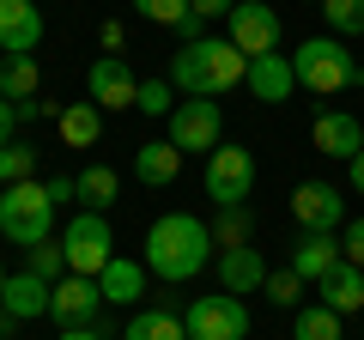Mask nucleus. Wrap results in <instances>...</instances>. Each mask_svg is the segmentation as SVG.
<instances>
[{
  "mask_svg": "<svg viewBox=\"0 0 364 340\" xmlns=\"http://www.w3.org/2000/svg\"><path fill=\"white\" fill-rule=\"evenodd\" d=\"M322 18L334 37H364V0H322Z\"/></svg>",
  "mask_w": 364,
  "mask_h": 340,
  "instance_id": "28",
  "label": "nucleus"
},
{
  "mask_svg": "<svg viewBox=\"0 0 364 340\" xmlns=\"http://www.w3.org/2000/svg\"><path fill=\"white\" fill-rule=\"evenodd\" d=\"M116 237H109V219L104 213H79L73 225L61 231V249H67V274H85V280H97L109 262H116Z\"/></svg>",
  "mask_w": 364,
  "mask_h": 340,
  "instance_id": "6",
  "label": "nucleus"
},
{
  "mask_svg": "<svg viewBox=\"0 0 364 340\" xmlns=\"http://www.w3.org/2000/svg\"><path fill=\"white\" fill-rule=\"evenodd\" d=\"M122 340H188V322H182V310H170V304H158V310H140L128 328H122Z\"/></svg>",
  "mask_w": 364,
  "mask_h": 340,
  "instance_id": "23",
  "label": "nucleus"
},
{
  "mask_svg": "<svg viewBox=\"0 0 364 340\" xmlns=\"http://www.w3.org/2000/svg\"><path fill=\"white\" fill-rule=\"evenodd\" d=\"M49 292H55V280H43V274H13L6 280V292H0V304L18 316V322H37V316H49Z\"/></svg>",
  "mask_w": 364,
  "mask_h": 340,
  "instance_id": "18",
  "label": "nucleus"
},
{
  "mask_svg": "<svg viewBox=\"0 0 364 340\" xmlns=\"http://www.w3.org/2000/svg\"><path fill=\"white\" fill-rule=\"evenodd\" d=\"M188 6H195L200 18H231V6H237V0H188Z\"/></svg>",
  "mask_w": 364,
  "mask_h": 340,
  "instance_id": "37",
  "label": "nucleus"
},
{
  "mask_svg": "<svg viewBox=\"0 0 364 340\" xmlns=\"http://www.w3.org/2000/svg\"><path fill=\"white\" fill-rule=\"evenodd\" d=\"M316 292H322V304H328L334 316H352V310H364V267L340 262V267H334V274H328Z\"/></svg>",
  "mask_w": 364,
  "mask_h": 340,
  "instance_id": "20",
  "label": "nucleus"
},
{
  "mask_svg": "<svg viewBox=\"0 0 364 340\" xmlns=\"http://www.w3.org/2000/svg\"><path fill=\"white\" fill-rule=\"evenodd\" d=\"M340 249H346V262H352V267H364V219H352V225H346Z\"/></svg>",
  "mask_w": 364,
  "mask_h": 340,
  "instance_id": "34",
  "label": "nucleus"
},
{
  "mask_svg": "<svg viewBox=\"0 0 364 340\" xmlns=\"http://www.w3.org/2000/svg\"><path fill=\"white\" fill-rule=\"evenodd\" d=\"M316 6H322V0H316Z\"/></svg>",
  "mask_w": 364,
  "mask_h": 340,
  "instance_id": "43",
  "label": "nucleus"
},
{
  "mask_svg": "<svg viewBox=\"0 0 364 340\" xmlns=\"http://www.w3.org/2000/svg\"><path fill=\"white\" fill-rule=\"evenodd\" d=\"M249 79V55L231 37H207V43H182L170 55V85L182 97H225L231 85Z\"/></svg>",
  "mask_w": 364,
  "mask_h": 340,
  "instance_id": "2",
  "label": "nucleus"
},
{
  "mask_svg": "<svg viewBox=\"0 0 364 340\" xmlns=\"http://www.w3.org/2000/svg\"><path fill=\"white\" fill-rule=\"evenodd\" d=\"M207 255H213V225H207V219H195V213H164V219H152V231H146V249H140L146 274L170 280V286L195 280L200 267H207Z\"/></svg>",
  "mask_w": 364,
  "mask_h": 340,
  "instance_id": "1",
  "label": "nucleus"
},
{
  "mask_svg": "<svg viewBox=\"0 0 364 340\" xmlns=\"http://www.w3.org/2000/svg\"><path fill=\"white\" fill-rule=\"evenodd\" d=\"M116 195H122V176L109 164H85V170H79V195L73 201L85 213H109V207H116Z\"/></svg>",
  "mask_w": 364,
  "mask_h": 340,
  "instance_id": "22",
  "label": "nucleus"
},
{
  "mask_svg": "<svg viewBox=\"0 0 364 340\" xmlns=\"http://www.w3.org/2000/svg\"><path fill=\"white\" fill-rule=\"evenodd\" d=\"M97 310H104V292H97V280H85V274H61V280H55V292H49V316H55L61 328H85Z\"/></svg>",
  "mask_w": 364,
  "mask_h": 340,
  "instance_id": "12",
  "label": "nucleus"
},
{
  "mask_svg": "<svg viewBox=\"0 0 364 340\" xmlns=\"http://www.w3.org/2000/svg\"><path fill=\"white\" fill-rule=\"evenodd\" d=\"M43 13L37 0H0V55H37Z\"/></svg>",
  "mask_w": 364,
  "mask_h": 340,
  "instance_id": "16",
  "label": "nucleus"
},
{
  "mask_svg": "<svg viewBox=\"0 0 364 340\" xmlns=\"http://www.w3.org/2000/svg\"><path fill=\"white\" fill-rule=\"evenodd\" d=\"M243 85L255 92V104H286V97L298 92L291 55H286V49H273V55H261V61H249V79H243Z\"/></svg>",
  "mask_w": 364,
  "mask_h": 340,
  "instance_id": "17",
  "label": "nucleus"
},
{
  "mask_svg": "<svg viewBox=\"0 0 364 340\" xmlns=\"http://www.w3.org/2000/svg\"><path fill=\"white\" fill-rule=\"evenodd\" d=\"M340 262H346V249H340L334 231H304L298 243H291V274H298L304 286H322Z\"/></svg>",
  "mask_w": 364,
  "mask_h": 340,
  "instance_id": "13",
  "label": "nucleus"
},
{
  "mask_svg": "<svg viewBox=\"0 0 364 340\" xmlns=\"http://www.w3.org/2000/svg\"><path fill=\"white\" fill-rule=\"evenodd\" d=\"M182 322H188V340H249V304L231 292H207L182 310Z\"/></svg>",
  "mask_w": 364,
  "mask_h": 340,
  "instance_id": "7",
  "label": "nucleus"
},
{
  "mask_svg": "<svg viewBox=\"0 0 364 340\" xmlns=\"http://www.w3.org/2000/svg\"><path fill=\"white\" fill-rule=\"evenodd\" d=\"M249 231H255V225H249V213H243V207H219V219H213V243H219V249L249 243Z\"/></svg>",
  "mask_w": 364,
  "mask_h": 340,
  "instance_id": "30",
  "label": "nucleus"
},
{
  "mask_svg": "<svg viewBox=\"0 0 364 340\" xmlns=\"http://www.w3.org/2000/svg\"><path fill=\"white\" fill-rule=\"evenodd\" d=\"M291 219L304 225V231H340L346 225V195H340L334 183H298L291 188Z\"/></svg>",
  "mask_w": 364,
  "mask_h": 340,
  "instance_id": "11",
  "label": "nucleus"
},
{
  "mask_svg": "<svg viewBox=\"0 0 364 340\" xmlns=\"http://www.w3.org/2000/svg\"><path fill=\"white\" fill-rule=\"evenodd\" d=\"M55 340H109V334H104V328H97V322H85V328H61V334H55Z\"/></svg>",
  "mask_w": 364,
  "mask_h": 340,
  "instance_id": "38",
  "label": "nucleus"
},
{
  "mask_svg": "<svg viewBox=\"0 0 364 340\" xmlns=\"http://www.w3.org/2000/svg\"><path fill=\"white\" fill-rule=\"evenodd\" d=\"M261 292H267V304H279V310H304V280L291 274V267H286V274H267Z\"/></svg>",
  "mask_w": 364,
  "mask_h": 340,
  "instance_id": "32",
  "label": "nucleus"
},
{
  "mask_svg": "<svg viewBox=\"0 0 364 340\" xmlns=\"http://www.w3.org/2000/svg\"><path fill=\"white\" fill-rule=\"evenodd\" d=\"M13 328H18V316L6 310V304H0V340H13Z\"/></svg>",
  "mask_w": 364,
  "mask_h": 340,
  "instance_id": "40",
  "label": "nucleus"
},
{
  "mask_svg": "<svg viewBox=\"0 0 364 340\" xmlns=\"http://www.w3.org/2000/svg\"><path fill=\"white\" fill-rule=\"evenodd\" d=\"M18 122H25V110H18L13 97H0V146L13 140V128H18Z\"/></svg>",
  "mask_w": 364,
  "mask_h": 340,
  "instance_id": "35",
  "label": "nucleus"
},
{
  "mask_svg": "<svg viewBox=\"0 0 364 340\" xmlns=\"http://www.w3.org/2000/svg\"><path fill=\"white\" fill-rule=\"evenodd\" d=\"M176 104H182V92L170 85V79H140V104H134L140 116H170Z\"/></svg>",
  "mask_w": 364,
  "mask_h": 340,
  "instance_id": "29",
  "label": "nucleus"
},
{
  "mask_svg": "<svg viewBox=\"0 0 364 340\" xmlns=\"http://www.w3.org/2000/svg\"><path fill=\"white\" fill-rule=\"evenodd\" d=\"M225 25H231V43H237L243 55H249V61L273 55V49H279V37H286V18L273 13L267 0H237Z\"/></svg>",
  "mask_w": 364,
  "mask_h": 340,
  "instance_id": "8",
  "label": "nucleus"
},
{
  "mask_svg": "<svg viewBox=\"0 0 364 340\" xmlns=\"http://www.w3.org/2000/svg\"><path fill=\"white\" fill-rule=\"evenodd\" d=\"M85 97H91L97 110L116 116V110H134V104H140V79H134V67L122 61V55H97L91 73H85Z\"/></svg>",
  "mask_w": 364,
  "mask_h": 340,
  "instance_id": "10",
  "label": "nucleus"
},
{
  "mask_svg": "<svg viewBox=\"0 0 364 340\" xmlns=\"http://www.w3.org/2000/svg\"><path fill=\"white\" fill-rule=\"evenodd\" d=\"M55 122H61V140H67V146H97V134H104V110L91 104V97L55 110Z\"/></svg>",
  "mask_w": 364,
  "mask_h": 340,
  "instance_id": "24",
  "label": "nucleus"
},
{
  "mask_svg": "<svg viewBox=\"0 0 364 340\" xmlns=\"http://www.w3.org/2000/svg\"><path fill=\"white\" fill-rule=\"evenodd\" d=\"M55 207L61 201L49 195V183H13V188H0V237L18 249H37L55 237Z\"/></svg>",
  "mask_w": 364,
  "mask_h": 340,
  "instance_id": "4",
  "label": "nucleus"
},
{
  "mask_svg": "<svg viewBox=\"0 0 364 340\" xmlns=\"http://www.w3.org/2000/svg\"><path fill=\"white\" fill-rule=\"evenodd\" d=\"M97 37H104V49H109V55L122 49V25H116V18H104V31H97Z\"/></svg>",
  "mask_w": 364,
  "mask_h": 340,
  "instance_id": "39",
  "label": "nucleus"
},
{
  "mask_svg": "<svg viewBox=\"0 0 364 340\" xmlns=\"http://www.w3.org/2000/svg\"><path fill=\"white\" fill-rule=\"evenodd\" d=\"M25 255H31V274H43V280H61L67 274V249L55 243V237H49V243H37V249H25Z\"/></svg>",
  "mask_w": 364,
  "mask_h": 340,
  "instance_id": "33",
  "label": "nucleus"
},
{
  "mask_svg": "<svg viewBox=\"0 0 364 340\" xmlns=\"http://www.w3.org/2000/svg\"><path fill=\"white\" fill-rule=\"evenodd\" d=\"M134 13H140L146 25H164V31H176L182 18L195 13V6H188V0H134Z\"/></svg>",
  "mask_w": 364,
  "mask_h": 340,
  "instance_id": "31",
  "label": "nucleus"
},
{
  "mask_svg": "<svg viewBox=\"0 0 364 340\" xmlns=\"http://www.w3.org/2000/svg\"><path fill=\"white\" fill-rule=\"evenodd\" d=\"M291 73L304 92L316 97H340V92H364V61L352 55V43L340 37H304L291 49Z\"/></svg>",
  "mask_w": 364,
  "mask_h": 340,
  "instance_id": "3",
  "label": "nucleus"
},
{
  "mask_svg": "<svg viewBox=\"0 0 364 340\" xmlns=\"http://www.w3.org/2000/svg\"><path fill=\"white\" fill-rule=\"evenodd\" d=\"M176 37H182V43H207V18H200V13H188V18L176 25Z\"/></svg>",
  "mask_w": 364,
  "mask_h": 340,
  "instance_id": "36",
  "label": "nucleus"
},
{
  "mask_svg": "<svg viewBox=\"0 0 364 340\" xmlns=\"http://www.w3.org/2000/svg\"><path fill=\"white\" fill-rule=\"evenodd\" d=\"M97 292H104V304H140L146 298V262L116 255V262L97 274Z\"/></svg>",
  "mask_w": 364,
  "mask_h": 340,
  "instance_id": "19",
  "label": "nucleus"
},
{
  "mask_svg": "<svg viewBox=\"0 0 364 340\" xmlns=\"http://www.w3.org/2000/svg\"><path fill=\"white\" fill-rule=\"evenodd\" d=\"M340 322L346 316H334L328 304H304V310H291V340H346Z\"/></svg>",
  "mask_w": 364,
  "mask_h": 340,
  "instance_id": "26",
  "label": "nucleus"
},
{
  "mask_svg": "<svg viewBox=\"0 0 364 340\" xmlns=\"http://www.w3.org/2000/svg\"><path fill=\"white\" fill-rule=\"evenodd\" d=\"M219 134H225L219 97H182V104L170 110V134H164V140L176 146L182 158H213V152H219Z\"/></svg>",
  "mask_w": 364,
  "mask_h": 340,
  "instance_id": "5",
  "label": "nucleus"
},
{
  "mask_svg": "<svg viewBox=\"0 0 364 340\" xmlns=\"http://www.w3.org/2000/svg\"><path fill=\"white\" fill-rule=\"evenodd\" d=\"M176 170H182V152L170 140H152V146L134 152V176H140L146 188H170V183H176Z\"/></svg>",
  "mask_w": 364,
  "mask_h": 340,
  "instance_id": "21",
  "label": "nucleus"
},
{
  "mask_svg": "<svg viewBox=\"0 0 364 340\" xmlns=\"http://www.w3.org/2000/svg\"><path fill=\"white\" fill-rule=\"evenodd\" d=\"M352 195H364V152L352 158Z\"/></svg>",
  "mask_w": 364,
  "mask_h": 340,
  "instance_id": "41",
  "label": "nucleus"
},
{
  "mask_svg": "<svg viewBox=\"0 0 364 340\" xmlns=\"http://www.w3.org/2000/svg\"><path fill=\"white\" fill-rule=\"evenodd\" d=\"M310 140H316V152L322 158H358L364 152V122L352 116V110H322L316 116V128H310Z\"/></svg>",
  "mask_w": 364,
  "mask_h": 340,
  "instance_id": "14",
  "label": "nucleus"
},
{
  "mask_svg": "<svg viewBox=\"0 0 364 340\" xmlns=\"http://www.w3.org/2000/svg\"><path fill=\"white\" fill-rule=\"evenodd\" d=\"M31 176H37V146H18V140H6V146H0V188L31 183Z\"/></svg>",
  "mask_w": 364,
  "mask_h": 340,
  "instance_id": "27",
  "label": "nucleus"
},
{
  "mask_svg": "<svg viewBox=\"0 0 364 340\" xmlns=\"http://www.w3.org/2000/svg\"><path fill=\"white\" fill-rule=\"evenodd\" d=\"M43 85L37 73V55H0V97H13V104H31Z\"/></svg>",
  "mask_w": 364,
  "mask_h": 340,
  "instance_id": "25",
  "label": "nucleus"
},
{
  "mask_svg": "<svg viewBox=\"0 0 364 340\" xmlns=\"http://www.w3.org/2000/svg\"><path fill=\"white\" fill-rule=\"evenodd\" d=\"M219 286L231 292V298H249V292L267 286V255H261L255 243H237V249H219Z\"/></svg>",
  "mask_w": 364,
  "mask_h": 340,
  "instance_id": "15",
  "label": "nucleus"
},
{
  "mask_svg": "<svg viewBox=\"0 0 364 340\" xmlns=\"http://www.w3.org/2000/svg\"><path fill=\"white\" fill-rule=\"evenodd\" d=\"M0 292H6V267H0Z\"/></svg>",
  "mask_w": 364,
  "mask_h": 340,
  "instance_id": "42",
  "label": "nucleus"
},
{
  "mask_svg": "<svg viewBox=\"0 0 364 340\" xmlns=\"http://www.w3.org/2000/svg\"><path fill=\"white\" fill-rule=\"evenodd\" d=\"M207 195L219 201V207H243V201L255 195V152L219 146V152L207 158Z\"/></svg>",
  "mask_w": 364,
  "mask_h": 340,
  "instance_id": "9",
  "label": "nucleus"
}]
</instances>
